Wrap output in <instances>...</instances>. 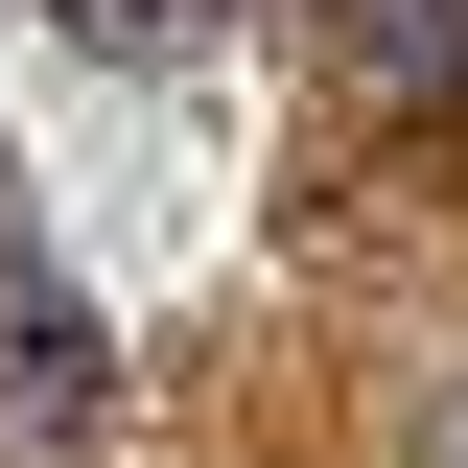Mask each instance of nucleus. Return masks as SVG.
<instances>
[{
    "mask_svg": "<svg viewBox=\"0 0 468 468\" xmlns=\"http://www.w3.org/2000/svg\"><path fill=\"white\" fill-rule=\"evenodd\" d=\"M0 234H24V187H0Z\"/></svg>",
    "mask_w": 468,
    "mask_h": 468,
    "instance_id": "obj_3",
    "label": "nucleus"
},
{
    "mask_svg": "<svg viewBox=\"0 0 468 468\" xmlns=\"http://www.w3.org/2000/svg\"><path fill=\"white\" fill-rule=\"evenodd\" d=\"M351 94H468V0H328Z\"/></svg>",
    "mask_w": 468,
    "mask_h": 468,
    "instance_id": "obj_2",
    "label": "nucleus"
},
{
    "mask_svg": "<svg viewBox=\"0 0 468 468\" xmlns=\"http://www.w3.org/2000/svg\"><path fill=\"white\" fill-rule=\"evenodd\" d=\"M0 375H24V421H48V445L117 399V375H94V304L48 282V234H0Z\"/></svg>",
    "mask_w": 468,
    "mask_h": 468,
    "instance_id": "obj_1",
    "label": "nucleus"
}]
</instances>
